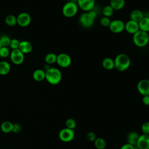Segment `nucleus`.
Masks as SVG:
<instances>
[{
  "instance_id": "nucleus-1",
  "label": "nucleus",
  "mask_w": 149,
  "mask_h": 149,
  "mask_svg": "<svg viewBox=\"0 0 149 149\" xmlns=\"http://www.w3.org/2000/svg\"><path fill=\"white\" fill-rule=\"evenodd\" d=\"M130 63L129 56L125 54H119L114 59L115 68L119 72L126 70L130 67Z\"/></svg>"
},
{
  "instance_id": "nucleus-2",
  "label": "nucleus",
  "mask_w": 149,
  "mask_h": 149,
  "mask_svg": "<svg viewBox=\"0 0 149 149\" xmlns=\"http://www.w3.org/2000/svg\"><path fill=\"white\" fill-rule=\"evenodd\" d=\"M62 73L56 68H50L45 70V79L52 85L58 84L62 80Z\"/></svg>"
},
{
  "instance_id": "nucleus-3",
  "label": "nucleus",
  "mask_w": 149,
  "mask_h": 149,
  "mask_svg": "<svg viewBox=\"0 0 149 149\" xmlns=\"http://www.w3.org/2000/svg\"><path fill=\"white\" fill-rule=\"evenodd\" d=\"M132 40L136 46L138 47H144L147 45H148V33L139 30L136 33L133 34Z\"/></svg>"
},
{
  "instance_id": "nucleus-4",
  "label": "nucleus",
  "mask_w": 149,
  "mask_h": 149,
  "mask_svg": "<svg viewBox=\"0 0 149 149\" xmlns=\"http://www.w3.org/2000/svg\"><path fill=\"white\" fill-rule=\"evenodd\" d=\"M79 10V7L76 2L70 1L67 2L62 8V13L64 16L68 18L73 17L74 16Z\"/></svg>"
},
{
  "instance_id": "nucleus-5",
  "label": "nucleus",
  "mask_w": 149,
  "mask_h": 149,
  "mask_svg": "<svg viewBox=\"0 0 149 149\" xmlns=\"http://www.w3.org/2000/svg\"><path fill=\"white\" fill-rule=\"evenodd\" d=\"M58 136L61 141L63 142H70L74 137V132L72 129L65 127L60 130Z\"/></svg>"
},
{
  "instance_id": "nucleus-6",
  "label": "nucleus",
  "mask_w": 149,
  "mask_h": 149,
  "mask_svg": "<svg viewBox=\"0 0 149 149\" xmlns=\"http://www.w3.org/2000/svg\"><path fill=\"white\" fill-rule=\"evenodd\" d=\"M56 62L61 68H68L72 63V58L68 54L61 53L57 55Z\"/></svg>"
},
{
  "instance_id": "nucleus-7",
  "label": "nucleus",
  "mask_w": 149,
  "mask_h": 149,
  "mask_svg": "<svg viewBox=\"0 0 149 149\" xmlns=\"http://www.w3.org/2000/svg\"><path fill=\"white\" fill-rule=\"evenodd\" d=\"M10 58L12 63L15 65L22 64L24 60V55L19 48L12 49L10 53Z\"/></svg>"
},
{
  "instance_id": "nucleus-8",
  "label": "nucleus",
  "mask_w": 149,
  "mask_h": 149,
  "mask_svg": "<svg viewBox=\"0 0 149 149\" xmlns=\"http://www.w3.org/2000/svg\"><path fill=\"white\" fill-rule=\"evenodd\" d=\"M109 30L113 33H120L125 30V23L119 19L112 20L109 26Z\"/></svg>"
},
{
  "instance_id": "nucleus-9",
  "label": "nucleus",
  "mask_w": 149,
  "mask_h": 149,
  "mask_svg": "<svg viewBox=\"0 0 149 149\" xmlns=\"http://www.w3.org/2000/svg\"><path fill=\"white\" fill-rule=\"evenodd\" d=\"M17 24L22 27H27L31 23V18L30 15L27 12H22L16 17Z\"/></svg>"
},
{
  "instance_id": "nucleus-10",
  "label": "nucleus",
  "mask_w": 149,
  "mask_h": 149,
  "mask_svg": "<svg viewBox=\"0 0 149 149\" xmlns=\"http://www.w3.org/2000/svg\"><path fill=\"white\" fill-rule=\"evenodd\" d=\"M95 0H77V4L79 9L86 12L93 9Z\"/></svg>"
},
{
  "instance_id": "nucleus-11",
  "label": "nucleus",
  "mask_w": 149,
  "mask_h": 149,
  "mask_svg": "<svg viewBox=\"0 0 149 149\" xmlns=\"http://www.w3.org/2000/svg\"><path fill=\"white\" fill-rule=\"evenodd\" d=\"M137 88L139 93L143 96L149 95V80L146 79L140 80L137 83Z\"/></svg>"
},
{
  "instance_id": "nucleus-12",
  "label": "nucleus",
  "mask_w": 149,
  "mask_h": 149,
  "mask_svg": "<svg viewBox=\"0 0 149 149\" xmlns=\"http://www.w3.org/2000/svg\"><path fill=\"white\" fill-rule=\"evenodd\" d=\"M79 23L81 26L84 28H89L91 27L93 24L94 20H93L88 14L87 12L83 13L79 17Z\"/></svg>"
},
{
  "instance_id": "nucleus-13",
  "label": "nucleus",
  "mask_w": 149,
  "mask_h": 149,
  "mask_svg": "<svg viewBox=\"0 0 149 149\" xmlns=\"http://www.w3.org/2000/svg\"><path fill=\"white\" fill-rule=\"evenodd\" d=\"M139 30L140 29L138 22L130 19L125 23V30L129 34H134Z\"/></svg>"
},
{
  "instance_id": "nucleus-14",
  "label": "nucleus",
  "mask_w": 149,
  "mask_h": 149,
  "mask_svg": "<svg viewBox=\"0 0 149 149\" xmlns=\"http://www.w3.org/2000/svg\"><path fill=\"white\" fill-rule=\"evenodd\" d=\"M136 146L139 149H148L149 134H143L140 135Z\"/></svg>"
},
{
  "instance_id": "nucleus-15",
  "label": "nucleus",
  "mask_w": 149,
  "mask_h": 149,
  "mask_svg": "<svg viewBox=\"0 0 149 149\" xmlns=\"http://www.w3.org/2000/svg\"><path fill=\"white\" fill-rule=\"evenodd\" d=\"M18 48L23 54H28L33 50V45L28 41H20Z\"/></svg>"
},
{
  "instance_id": "nucleus-16",
  "label": "nucleus",
  "mask_w": 149,
  "mask_h": 149,
  "mask_svg": "<svg viewBox=\"0 0 149 149\" xmlns=\"http://www.w3.org/2000/svg\"><path fill=\"white\" fill-rule=\"evenodd\" d=\"M144 15L143 12L139 9H134L130 13V19L136 22H139L143 17Z\"/></svg>"
},
{
  "instance_id": "nucleus-17",
  "label": "nucleus",
  "mask_w": 149,
  "mask_h": 149,
  "mask_svg": "<svg viewBox=\"0 0 149 149\" xmlns=\"http://www.w3.org/2000/svg\"><path fill=\"white\" fill-rule=\"evenodd\" d=\"M139 134L135 131L130 132L127 136V141L128 144L133 146H136L137 142L139 137Z\"/></svg>"
},
{
  "instance_id": "nucleus-18",
  "label": "nucleus",
  "mask_w": 149,
  "mask_h": 149,
  "mask_svg": "<svg viewBox=\"0 0 149 149\" xmlns=\"http://www.w3.org/2000/svg\"><path fill=\"white\" fill-rule=\"evenodd\" d=\"M33 78L36 81H41L45 79V71L41 69L35 70L33 73Z\"/></svg>"
},
{
  "instance_id": "nucleus-19",
  "label": "nucleus",
  "mask_w": 149,
  "mask_h": 149,
  "mask_svg": "<svg viewBox=\"0 0 149 149\" xmlns=\"http://www.w3.org/2000/svg\"><path fill=\"white\" fill-rule=\"evenodd\" d=\"M109 5L114 10H119L124 8L125 0H110Z\"/></svg>"
},
{
  "instance_id": "nucleus-20",
  "label": "nucleus",
  "mask_w": 149,
  "mask_h": 149,
  "mask_svg": "<svg viewBox=\"0 0 149 149\" xmlns=\"http://www.w3.org/2000/svg\"><path fill=\"white\" fill-rule=\"evenodd\" d=\"M102 66L106 70H112L115 68L114 60L111 58H105L102 61Z\"/></svg>"
},
{
  "instance_id": "nucleus-21",
  "label": "nucleus",
  "mask_w": 149,
  "mask_h": 149,
  "mask_svg": "<svg viewBox=\"0 0 149 149\" xmlns=\"http://www.w3.org/2000/svg\"><path fill=\"white\" fill-rule=\"evenodd\" d=\"M10 65L9 62L3 61L0 62V75H6L10 71Z\"/></svg>"
},
{
  "instance_id": "nucleus-22",
  "label": "nucleus",
  "mask_w": 149,
  "mask_h": 149,
  "mask_svg": "<svg viewBox=\"0 0 149 149\" xmlns=\"http://www.w3.org/2000/svg\"><path fill=\"white\" fill-rule=\"evenodd\" d=\"M139 29L140 30L149 32V17L144 16L139 22Z\"/></svg>"
},
{
  "instance_id": "nucleus-23",
  "label": "nucleus",
  "mask_w": 149,
  "mask_h": 149,
  "mask_svg": "<svg viewBox=\"0 0 149 149\" xmlns=\"http://www.w3.org/2000/svg\"><path fill=\"white\" fill-rule=\"evenodd\" d=\"M13 125V123H12L11 122L6 120V121L3 122L1 123L0 127L2 132L5 133H9L12 132Z\"/></svg>"
},
{
  "instance_id": "nucleus-24",
  "label": "nucleus",
  "mask_w": 149,
  "mask_h": 149,
  "mask_svg": "<svg viewBox=\"0 0 149 149\" xmlns=\"http://www.w3.org/2000/svg\"><path fill=\"white\" fill-rule=\"evenodd\" d=\"M5 22L8 26L12 27L17 24V19L16 17H15L14 15H9L6 16Z\"/></svg>"
},
{
  "instance_id": "nucleus-25",
  "label": "nucleus",
  "mask_w": 149,
  "mask_h": 149,
  "mask_svg": "<svg viewBox=\"0 0 149 149\" xmlns=\"http://www.w3.org/2000/svg\"><path fill=\"white\" fill-rule=\"evenodd\" d=\"M57 55L54 53H48L45 56V61L47 64L51 65L56 62Z\"/></svg>"
},
{
  "instance_id": "nucleus-26",
  "label": "nucleus",
  "mask_w": 149,
  "mask_h": 149,
  "mask_svg": "<svg viewBox=\"0 0 149 149\" xmlns=\"http://www.w3.org/2000/svg\"><path fill=\"white\" fill-rule=\"evenodd\" d=\"M94 142L95 147L97 149H104L105 148L106 145H107L105 140L101 137L96 138V139L95 140V141Z\"/></svg>"
},
{
  "instance_id": "nucleus-27",
  "label": "nucleus",
  "mask_w": 149,
  "mask_h": 149,
  "mask_svg": "<svg viewBox=\"0 0 149 149\" xmlns=\"http://www.w3.org/2000/svg\"><path fill=\"white\" fill-rule=\"evenodd\" d=\"M114 11L115 10L113 9V8L109 5H108L105 6L102 8V12L104 16L110 17L111 16H112L113 15Z\"/></svg>"
},
{
  "instance_id": "nucleus-28",
  "label": "nucleus",
  "mask_w": 149,
  "mask_h": 149,
  "mask_svg": "<svg viewBox=\"0 0 149 149\" xmlns=\"http://www.w3.org/2000/svg\"><path fill=\"white\" fill-rule=\"evenodd\" d=\"M10 41H11L10 38L6 35H3L0 37V41H1L2 47H9Z\"/></svg>"
},
{
  "instance_id": "nucleus-29",
  "label": "nucleus",
  "mask_w": 149,
  "mask_h": 149,
  "mask_svg": "<svg viewBox=\"0 0 149 149\" xmlns=\"http://www.w3.org/2000/svg\"><path fill=\"white\" fill-rule=\"evenodd\" d=\"M65 126H66V127L68 129L74 130V129L76 127V122L74 120V119L72 118H69L65 122Z\"/></svg>"
},
{
  "instance_id": "nucleus-30",
  "label": "nucleus",
  "mask_w": 149,
  "mask_h": 149,
  "mask_svg": "<svg viewBox=\"0 0 149 149\" xmlns=\"http://www.w3.org/2000/svg\"><path fill=\"white\" fill-rule=\"evenodd\" d=\"M10 51L8 47H1L0 48V56L2 58H6L10 55Z\"/></svg>"
},
{
  "instance_id": "nucleus-31",
  "label": "nucleus",
  "mask_w": 149,
  "mask_h": 149,
  "mask_svg": "<svg viewBox=\"0 0 149 149\" xmlns=\"http://www.w3.org/2000/svg\"><path fill=\"white\" fill-rule=\"evenodd\" d=\"M111 20L110 19L109 17H105V16H103L101 18L100 20V23L101 24V25L103 27H109L110 23H111Z\"/></svg>"
},
{
  "instance_id": "nucleus-32",
  "label": "nucleus",
  "mask_w": 149,
  "mask_h": 149,
  "mask_svg": "<svg viewBox=\"0 0 149 149\" xmlns=\"http://www.w3.org/2000/svg\"><path fill=\"white\" fill-rule=\"evenodd\" d=\"M19 44H20V41L17 39H16V38L11 39L9 47L12 49H17L19 48Z\"/></svg>"
},
{
  "instance_id": "nucleus-33",
  "label": "nucleus",
  "mask_w": 149,
  "mask_h": 149,
  "mask_svg": "<svg viewBox=\"0 0 149 149\" xmlns=\"http://www.w3.org/2000/svg\"><path fill=\"white\" fill-rule=\"evenodd\" d=\"M141 130L143 134H149V122L146 121L144 122L141 125Z\"/></svg>"
},
{
  "instance_id": "nucleus-34",
  "label": "nucleus",
  "mask_w": 149,
  "mask_h": 149,
  "mask_svg": "<svg viewBox=\"0 0 149 149\" xmlns=\"http://www.w3.org/2000/svg\"><path fill=\"white\" fill-rule=\"evenodd\" d=\"M86 138L90 141H94L96 139V135L94 132H90L87 134Z\"/></svg>"
},
{
  "instance_id": "nucleus-35",
  "label": "nucleus",
  "mask_w": 149,
  "mask_h": 149,
  "mask_svg": "<svg viewBox=\"0 0 149 149\" xmlns=\"http://www.w3.org/2000/svg\"><path fill=\"white\" fill-rule=\"evenodd\" d=\"M22 127L18 123H13V129H12V132L15 133H18L21 131Z\"/></svg>"
},
{
  "instance_id": "nucleus-36",
  "label": "nucleus",
  "mask_w": 149,
  "mask_h": 149,
  "mask_svg": "<svg viewBox=\"0 0 149 149\" xmlns=\"http://www.w3.org/2000/svg\"><path fill=\"white\" fill-rule=\"evenodd\" d=\"M120 149H135V148H134V146L131 145V144H128V143H126V144H123L120 147Z\"/></svg>"
},
{
  "instance_id": "nucleus-37",
  "label": "nucleus",
  "mask_w": 149,
  "mask_h": 149,
  "mask_svg": "<svg viewBox=\"0 0 149 149\" xmlns=\"http://www.w3.org/2000/svg\"><path fill=\"white\" fill-rule=\"evenodd\" d=\"M143 103L145 105H149V95H144L142 98Z\"/></svg>"
},
{
  "instance_id": "nucleus-38",
  "label": "nucleus",
  "mask_w": 149,
  "mask_h": 149,
  "mask_svg": "<svg viewBox=\"0 0 149 149\" xmlns=\"http://www.w3.org/2000/svg\"><path fill=\"white\" fill-rule=\"evenodd\" d=\"M1 47H2V45H1V41H0V48H1Z\"/></svg>"
},
{
  "instance_id": "nucleus-39",
  "label": "nucleus",
  "mask_w": 149,
  "mask_h": 149,
  "mask_svg": "<svg viewBox=\"0 0 149 149\" xmlns=\"http://www.w3.org/2000/svg\"><path fill=\"white\" fill-rule=\"evenodd\" d=\"M148 45H149V41H148Z\"/></svg>"
},
{
  "instance_id": "nucleus-40",
  "label": "nucleus",
  "mask_w": 149,
  "mask_h": 149,
  "mask_svg": "<svg viewBox=\"0 0 149 149\" xmlns=\"http://www.w3.org/2000/svg\"><path fill=\"white\" fill-rule=\"evenodd\" d=\"M148 149H149V148H148Z\"/></svg>"
}]
</instances>
